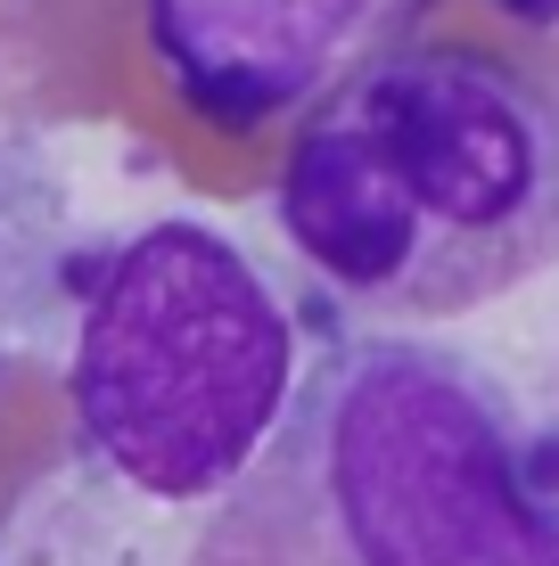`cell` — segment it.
Returning a JSON list of instances; mask_svg holds the SVG:
<instances>
[{"label": "cell", "mask_w": 559, "mask_h": 566, "mask_svg": "<svg viewBox=\"0 0 559 566\" xmlns=\"http://www.w3.org/2000/svg\"><path fill=\"white\" fill-rule=\"evenodd\" d=\"M297 378L288 296L198 213L132 230L83 287L66 402L91 460L141 501H222L280 436Z\"/></svg>", "instance_id": "cell-3"}, {"label": "cell", "mask_w": 559, "mask_h": 566, "mask_svg": "<svg viewBox=\"0 0 559 566\" xmlns=\"http://www.w3.org/2000/svg\"><path fill=\"white\" fill-rule=\"evenodd\" d=\"M428 0H148L165 91L215 132H263L330 99L362 57L395 50Z\"/></svg>", "instance_id": "cell-4"}, {"label": "cell", "mask_w": 559, "mask_h": 566, "mask_svg": "<svg viewBox=\"0 0 559 566\" xmlns=\"http://www.w3.org/2000/svg\"><path fill=\"white\" fill-rule=\"evenodd\" d=\"M272 213L371 328L469 321L559 263V83L460 33H403L304 107Z\"/></svg>", "instance_id": "cell-1"}, {"label": "cell", "mask_w": 559, "mask_h": 566, "mask_svg": "<svg viewBox=\"0 0 559 566\" xmlns=\"http://www.w3.org/2000/svg\"><path fill=\"white\" fill-rule=\"evenodd\" d=\"M189 566H559V427L445 337H338Z\"/></svg>", "instance_id": "cell-2"}, {"label": "cell", "mask_w": 559, "mask_h": 566, "mask_svg": "<svg viewBox=\"0 0 559 566\" xmlns=\"http://www.w3.org/2000/svg\"><path fill=\"white\" fill-rule=\"evenodd\" d=\"M494 17L518 33V42H535V50H559V0H486Z\"/></svg>", "instance_id": "cell-5"}]
</instances>
